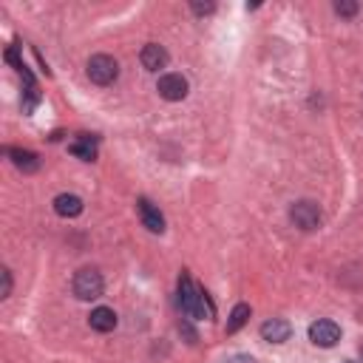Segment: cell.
Here are the masks:
<instances>
[{"instance_id": "obj_1", "label": "cell", "mask_w": 363, "mask_h": 363, "mask_svg": "<svg viewBox=\"0 0 363 363\" xmlns=\"http://www.w3.org/2000/svg\"><path fill=\"white\" fill-rule=\"evenodd\" d=\"M179 307H182V312L191 315V318H208L210 315L205 292L194 284V278L188 273H182V278H179Z\"/></svg>"}, {"instance_id": "obj_2", "label": "cell", "mask_w": 363, "mask_h": 363, "mask_svg": "<svg viewBox=\"0 0 363 363\" xmlns=\"http://www.w3.org/2000/svg\"><path fill=\"white\" fill-rule=\"evenodd\" d=\"M71 290H74V295H77L80 301H94V298L102 295L105 281H102L100 270L83 267V270H77V275H74V281H71Z\"/></svg>"}, {"instance_id": "obj_3", "label": "cell", "mask_w": 363, "mask_h": 363, "mask_svg": "<svg viewBox=\"0 0 363 363\" xmlns=\"http://www.w3.org/2000/svg\"><path fill=\"white\" fill-rule=\"evenodd\" d=\"M88 80L97 83V85H111L117 77H119V63L111 57V54H94L88 60Z\"/></svg>"}, {"instance_id": "obj_4", "label": "cell", "mask_w": 363, "mask_h": 363, "mask_svg": "<svg viewBox=\"0 0 363 363\" xmlns=\"http://www.w3.org/2000/svg\"><path fill=\"white\" fill-rule=\"evenodd\" d=\"M290 219H292V225L301 227V230H315V227L321 225L323 213H321V205H318V202L304 199V202H295V205H292Z\"/></svg>"}, {"instance_id": "obj_5", "label": "cell", "mask_w": 363, "mask_h": 363, "mask_svg": "<svg viewBox=\"0 0 363 363\" xmlns=\"http://www.w3.org/2000/svg\"><path fill=\"white\" fill-rule=\"evenodd\" d=\"M156 91H159V97H162V100H167V102H179V100H185V97H188V80L182 77V74H176V71L162 74V77H159V83H156Z\"/></svg>"}, {"instance_id": "obj_6", "label": "cell", "mask_w": 363, "mask_h": 363, "mask_svg": "<svg viewBox=\"0 0 363 363\" xmlns=\"http://www.w3.org/2000/svg\"><path fill=\"white\" fill-rule=\"evenodd\" d=\"M309 340H312L315 346L329 349V346H335V343L340 340V326H338L335 321L321 318V321H315V323L309 326Z\"/></svg>"}, {"instance_id": "obj_7", "label": "cell", "mask_w": 363, "mask_h": 363, "mask_svg": "<svg viewBox=\"0 0 363 363\" xmlns=\"http://www.w3.org/2000/svg\"><path fill=\"white\" fill-rule=\"evenodd\" d=\"M167 52L159 46V43H148V46H142V52H139V63H142V69H148V71H159V69H165L167 66Z\"/></svg>"}, {"instance_id": "obj_8", "label": "cell", "mask_w": 363, "mask_h": 363, "mask_svg": "<svg viewBox=\"0 0 363 363\" xmlns=\"http://www.w3.org/2000/svg\"><path fill=\"white\" fill-rule=\"evenodd\" d=\"M136 210H139L142 225H145L150 233H162V230H165V216H162L159 208H153L148 199H139V202H136Z\"/></svg>"}, {"instance_id": "obj_9", "label": "cell", "mask_w": 363, "mask_h": 363, "mask_svg": "<svg viewBox=\"0 0 363 363\" xmlns=\"http://www.w3.org/2000/svg\"><path fill=\"white\" fill-rule=\"evenodd\" d=\"M290 335H292V326L281 318H273V321L261 323V338L270 340V343H284V340H290Z\"/></svg>"}, {"instance_id": "obj_10", "label": "cell", "mask_w": 363, "mask_h": 363, "mask_svg": "<svg viewBox=\"0 0 363 363\" xmlns=\"http://www.w3.org/2000/svg\"><path fill=\"white\" fill-rule=\"evenodd\" d=\"M54 213L63 219H77L83 213V199L77 194H60L54 199Z\"/></svg>"}, {"instance_id": "obj_11", "label": "cell", "mask_w": 363, "mask_h": 363, "mask_svg": "<svg viewBox=\"0 0 363 363\" xmlns=\"http://www.w3.org/2000/svg\"><path fill=\"white\" fill-rule=\"evenodd\" d=\"M88 323H91L94 332H111V329L117 326V312H114L111 307H97V309L91 312Z\"/></svg>"}, {"instance_id": "obj_12", "label": "cell", "mask_w": 363, "mask_h": 363, "mask_svg": "<svg viewBox=\"0 0 363 363\" xmlns=\"http://www.w3.org/2000/svg\"><path fill=\"white\" fill-rule=\"evenodd\" d=\"M9 156H12L15 167H18V170H23V173H35V170L40 167V159H37V153H32V150L12 148V150H9Z\"/></svg>"}, {"instance_id": "obj_13", "label": "cell", "mask_w": 363, "mask_h": 363, "mask_svg": "<svg viewBox=\"0 0 363 363\" xmlns=\"http://www.w3.org/2000/svg\"><path fill=\"white\" fill-rule=\"evenodd\" d=\"M74 156H80L83 162H94L97 159V139H91V136H80L77 142H71V148H69Z\"/></svg>"}, {"instance_id": "obj_14", "label": "cell", "mask_w": 363, "mask_h": 363, "mask_svg": "<svg viewBox=\"0 0 363 363\" xmlns=\"http://www.w3.org/2000/svg\"><path fill=\"white\" fill-rule=\"evenodd\" d=\"M247 321H250V307H247V304H236L233 312H230V321H227V332H230V335L239 332Z\"/></svg>"}, {"instance_id": "obj_15", "label": "cell", "mask_w": 363, "mask_h": 363, "mask_svg": "<svg viewBox=\"0 0 363 363\" xmlns=\"http://www.w3.org/2000/svg\"><path fill=\"white\" fill-rule=\"evenodd\" d=\"M335 12H338L340 18H352V15H357V4H338Z\"/></svg>"}, {"instance_id": "obj_16", "label": "cell", "mask_w": 363, "mask_h": 363, "mask_svg": "<svg viewBox=\"0 0 363 363\" xmlns=\"http://www.w3.org/2000/svg\"><path fill=\"white\" fill-rule=\"evenodd\" d=\"M12 295V273L4 270V292H0V298H9Z\"/></svg>"}, {"instance_id": "obj_17", "label": "cell", "mask_w": 363, "mask_h": 363, "mask_svg": "<svg viewBox=\"0 0 363 363\" xmlns=\"http://www.w3.org/2000/svg\"><path fill=\"white\" fill-rule=\"evenodd\" d=\"M213 9H216L213 4H194V12H196V15H210Z\"/></svg>"}, {"instance_id": "obj_18", "label": "cell", "mask_w": 363, "mask_h": 363, "mask_svg": "<svg viewBox=\"0 0 363 363\" xmlns=\"http://www.w3.org/2000/svg\"><path fill=\"white\" fill-rule=\"evenodd\" d=\"M230 363H256V360H253V357H247V355H236Z\"/></svg>"}, {"instance_id": "obj_19", "label": "cell", "mask_w": 363, "mask_h": 363, "mask_svg": "<svg viewBox=\"0 0 363 363\" xmlns=\"http://www.w3.org/2000/svg\"><path fill=\"white\" fill-rule=\"evenodd\" d=\"M346 363H355V360H346Z\"/></svg>"}, {"instance_id": "obj_20", "label": "cell", "mask_w": 363, "mask_h": 363, "mask_svg": "<svg viewBox=\"0 0 363 363\" xmlns=\"http://www.w3.org/2000/svg\"><path fill=\"white\" fill-rule=\"evenodd\" d=\"M360 352H363V349H360Z\"/></svg>"}]
</instances>
